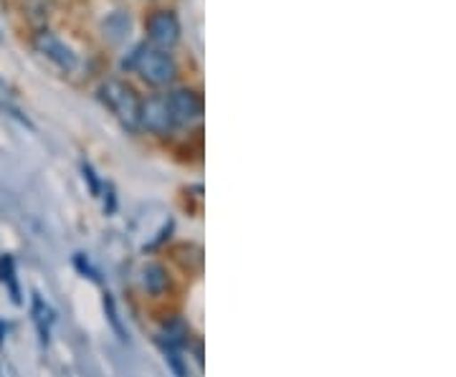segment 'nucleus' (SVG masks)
<instances>
[{"mask_svg": "<svg viewBox=\"0 0 456 377\" xmlns=\"http://www.w3.org/2000/svg\"><path fill=\"white\" fill-rule=\"evenodd\" d=\"M140 281H142V289L152 296H160L170 286V277H167L163 263H147Z\"/></svg>", "mask_w": 456, "mask_h": 377, "instance_id": "obj_8", "label": "nucleus"}, {"mask_svg": "<svg viewBox=\"0 0 456 377\" xmlns=\"http://www.w3.org/2000/svg\"><path fill=\"white\" fill-rule=\"evenodd\" d=\"M36 49L41 51L49 61L59 66V68H64V71H71L74 66H77V53L66 46L61 38H56L53 33H38L36 36Z\"/></svg>", "mask_w": 456, "mask_h": 377, "instance_id": "obj_6", "label": "nucleus"}, {"mask_svg": "<svg viewBox=\"0 0 456 377\" xmlns=\"http://www.w3.org/2000/svg\"><path fill=\"white\" fill-rule=\"evenodd\" d=\"M145 51H147V44H137V46H134V49L122 59V68H125V71L137 68V64H140V59H142V53H145Z\"/></svg>", "mask_w": 456, "mask_h": 377, "instance_id": "obj_11", "label": "nucleus"}, {"mask_svg": "<svg viewBox=\"0 0 456 377\" xmlns=\"http://www.w3.org/2000/svg\"><path fill=\"white\" fill-rule=\"evenodd\" d=\"M137 71L142 74V79L152 86H165L178 76V66L175 59L160 49H147L137 64Z\"/></svg>", "mask_w": 456, "mask_h": 377, "instance_id": "obj_2", "label": "nucleus"}, {"mask_svg": "<svg viewBox=\"0 0 456 377\" xmlns=\"http://www.w3.org/2000/svg\"><path fill=\"white\" fill-rule=\"evenodd\" d=\"M0 279L11 284V294H13V301H20V296H18L16 271H13V259H11V256H5V259L0 261Z\"/></svg>", "mask_w": 456, "mask_h": 377, "instance_id": "obj_9", "label": "nucleus"}, {"mask_svg": "<svg viewBox=\"0 0 456 377\" xmlns=\"http://www.w3.org/2000/svg\"><path fill=\"white\" fill-rule=\"evenodd\" d=\"M147 38L160 51L173 49L180 38V23L178 18L170 11H158L147 20Z\"/></svg>", "mask_w": 456, "mask_h": 377, "instance_id": "obj_5", "label": "nucleus"}, {"mask_svg": "<svg viewBox=\"0 0 456 377\" xmlns=\"http://www.w3.org/2000/svg\"><path fill=\"white\" fill-rule=\"evenodd\" d=\"M104 309H107L110 325H112L114 332L119 334V340H127V337H125V327H122V322H119V317H117V307H114V299L110 294H107V299H104Z\"/></svg>", "mask_w": 456, "mask_h": 377, "instance_id": "obj_10", "label": "nucleus"}, {"mask_svg": "<svg viewBox=\"0 0 456 377\" xmlns=\"http://www.w3.org/2000/svg\"><path fill=\"white\" fill-rule=\"evenodd\" d=\"M82 172H84V180L89 182V188H92V196H99V180H97V175H94V167L84 163Z\"/></svg>", "mask_w": 456, "mask_h": 377, "instance_id": "obj_12", "label": "nucleus"}, {"mask_svg": "<svg viewBox=\"0 0 456 377\" xmlns=\"http://www.w3.org/2000/svg\"><path fill=\"white\" fill-rule=\"evenodd\" d=\"M102 99L112 109L117 119L130 132L140 130V107L142 101L134 94V89L122 82H107L102 86Z\"/></svg>", "mask_w": 456, "mask_h": 377, "instance_id": "obj_1", "label": "nucleus"}, {"mask_svg": "<svg viewBox=\"0 0 456 377\" xmlns=\"http://www.w3.org/2000/svg\"><path fill=\"white\" fill-rule=\"evenodd\" d=\"M175 127H191L203 116V101L193 89H178L167 97Z\"/></svg>", "mask_w": 456, "mask_h": 377, "instance_id": "obj_4", "label": "nucleus"}, {"mask_svg": "<svg viewBox=\"0 0 456 377\" xmlns=\"http://www.w3.org/2000/svg\"><path fill=\"white\" fill-rule=\"evenodd\" d=\"M140 127H145L152 134H170L173 132L175 122H173V115H170L167 97H150L147 101H142V107H140Z\"/></svg>", "mask_w": 456, "mask_h": 377, "instance_id": "obj_3", "label": "nucleus"}, {"mask_svg": "<svg viewBox=\"0 0 456 377\" xmlns=\"http://www.w3.org/2000/svg\"><path fill=\"white\" fill-rule=\"evenodd\" d=\"M102 31L110 44H122V41H127L132 31V18L125 11H114L112 16H107V20L102 23Z\"/></svg>", "mask_w": 456, "mask_h": 377, "instance_id": "obj_7", "label": "nucleus"}]
</instances>
